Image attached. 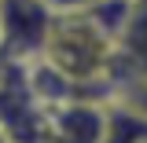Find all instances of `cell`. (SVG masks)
Wrapping results in <instances>:
<instances>
[{"label":"cell","instance_id":"8992f818","mask_svg":"<svg viewBox=\"0 0 147 143\" xmlns=\"http://www.w3.org/2000/svg\"><path fill=\"white\" fill-rule=\"evenodd\" d=\"M44 4L59 15V11H92V7L103 4V0H44Z\"/></svg>","mask_w":147,"mask_h":143},{"label":"cell","instance_id":"3957f363","mask_svg":"<svg viewBox=\"0 0 147 143\" xmlns=\"http://www.w3.org/2000/svg\"><path fill=\"white\" fill-rule=\"evenodd\" d=\"M147 77V0H129V15L118 33V59H114V99L132 85Z\"/></svg>","mask_w":147,"mask_h":143},{"label":"cell","instance_id":"7a4b0ae2","mask_svg":"<svg viewBox=\"0 0 147 143\" xmlns=\"http://www.w3.org/2000/svg\"><path fill=\"white\" fill-rule=\"evenodd\" d=\"M52 7L44 0H0V44L11 55L33 59L52 26Z\"/></svg>","mask_w":147,"mask_h":143},{"label":"cell","instance_id":"6da1fadb","mask_svg":"<svg viewBox=\"0 0 147 143\" xmlns=\"http://www.w3.org/2000/svg\"><path fill=\"white\" fill-rule=\"evenodd\" d=\"M37 59H44L74 88L110 85L114 59H118V37L92 11H59L52 15V26L44 33Z\"/></svg>","mask_w":147,"mask_h":143},{"label":"cell","instance_id":"5b68a950","mask_svg":"<svg viewBox=\"0 0 147 143\" xmlns=\"http://www.w3.org/2000/svg\"><path fill=\"white\" fill-rule=\"evenodd\" d=\"M121 103H129V107H136L140 114H147V77H140V81H132L121 95H118Z\"/></svg>","mask_w":147,"mask_h":143},{"label":"cell","instance_id":"277c9868","mask_svg":"<svg viewBox=\"0 0 147 143\" xmlns=\"http://www.w3.org/2000/svg\"><path fill=\"white\" fill-rule=\"evenodd\" d=\"M107 110L103 103H88L81 95L52 103V128L59 143H99L107 132Z\"/></svg>","mask_w":147,"mask_h":143}]
</instances>
